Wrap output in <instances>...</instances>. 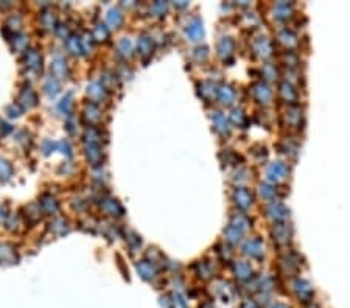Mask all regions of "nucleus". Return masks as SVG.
<instances>
[{
  "mask_svg": "<svg viewBox=\"0 0 350 308\" xmlns=\"http://www.w3.org/2000/svg\"><path fill=\"white\" fill-rule=\"evenodd\" d=\"M201 308H213V307H212V305H209V304H205V305H203Z\"/></svg>",
  "mask_w": 350,
  "mask_h": 308,
  "instance_id": "nucleus-10",
  "label": "nucleus"
},
{
  "mask_svg": "<svg viewBox=\"0 0 350 308\" xmlns=\"http://www.w3.org/2000/svg\"><path fill=\"white\" fill-rule=\"evenodd\" d=\"M235 198H236V204L241 205V207H248V205L252 202L251 201V195L246 192V190H238L235 195Z\"/></svg>",
  "mask_w": 350,
  "mask_h": 308,
  "instance_id": "nucleus-3",
  "label": "nucleus"
},
{
  "mask_svg": "<svg viewBox=\"0 0 350 308\" xmlns=\"http://www.w3.org/2000/svg\"><path fill=\"white\" fill-rule=\"evenodd\" d=\"M236 274H240L241 279H246V277H249L251 274V268L246 265V263H238L236 265Z\"/></svg>",
  "mask_w": 350,
  "mask_h": 308,
  "instance_id": "nucleus-6",
  "label": "nucleus"
},
{
  "mask_svg": "<svg viewBox=\"0 0 350 308\" xmlns=\"http://www.w3.org/2000/svg\"><path fill=\"white\" fill-rule=\"evenodd\" d=\"M9 174H11V165H9L5 159L0 157V177L3 179H8Z\"/></svg>",
  "mask_w": 350,
  "mask_h": 308,
  "instance_id": "nucleus-4",
  "label": "nucleus"
},
{
  "mask_svg": "<svg viewBox=\"0 0 350 308\" xmlns=\"http://www.w3.org/2000/svg\"><path fill=\"white\" fill-rule=\"evenodd\" d=\"M137 271L140 273V276L144 277V279H151V277H154L156 274V269L154 266L148 263V261H142V263L137 265Z\"/></svg>",
  "mask_w": 350,
  "mask_h": 308,
  "instance_id": "nucleus-1",
  "label": "nucleus"
},
{
  "mask_svg": "<svg viewBox=\"0 0 350 308\" xmlns=\"http://www.w3.org/2000/svg\"><path fill=\"white\" fill-rule=\"evenodd\" d=\"M88 157L90 159L92 162H98V159H100L98 148H97V146H93V145H90V146L88 148Z\"/></svg>",
  "mask_w": 350,
  "mask_h": 308,
  "instance_id": "nucleus-7",
  "label": "nucleus"
},
{
  "mask_svg": "<svg viewBox=\"0 0 350 308\" xmlns=\"http://www.w3.org/2000/svg\"><path fill=\"white\" fill-rule=\"evenodd\" d=\"M139 50L142 53H151V50H153V42H151V39H148V37H142L139 41Z\"/></svg>",
  "mask_w": 350,
  "mask_h": 308,
  "instance_id": "nucleus-5",
  "label": "nucleus"
},
{
  "mask_svg": "<svg viewBox=\"0 0 350 308\" xmlns=\"http://www.w3.org/2000/svg\"><path fill=\"white\" fill-rule=\"evenodd\" d=\"M108 19H109L111 24H114V27H117V25L121 22V14L117 11V9H112V11L109 13V17H108Z\"/></svg>",
  "mask_w": 350,
  "mask_h": 308,
  "instance_id": "nucleus-8",
  "label": "nucleus"
},
{
  "mask_svg": "<svg viewBox=\"0 0 350 308\" xmlns=\"http://www.w3.org/2000/svg\"><path fill=\"white\" fill-rule=\"evenodd\" d=\"M272 308H288V307H285V305H282V304H277V305H274Z\"/></svg>",
  "mask_w": 350,
  "mask_h": 308,
  "instance_id": "nucleus-9",
  "label": "nucleus"
},
{
  "mask_svg": "<svg viewBox=\"0 0 350 308\" xmlns=\"http://www.w3.org/2000/svg\"><path fill=\"white\" fill-rule=\"evenodd\" d=\"M27 64H28V67H31L34 70L41 69V58H39V55H37L34 50H31L30 53L27 55Z\"/></svg>",
  "mask_w": 350,
  "mask_h": 308,
  "instance_id": "nucleus-2",
  "label": "nucleus"
}]
</instances>
